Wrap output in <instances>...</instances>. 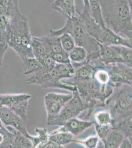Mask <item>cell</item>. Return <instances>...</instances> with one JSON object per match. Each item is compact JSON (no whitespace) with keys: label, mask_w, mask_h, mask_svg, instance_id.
<instances>
[{"label":"cell","mask_w":132,"mask_h":148,"mask_svg":"<svg viewBox=\"0 0 132 148\" xmlns=\"http://www.w3.org/2000/svg\"><path fill=\"white\" fill-rule=\"evenodd\" d=\"M100 3L105 23L108 28L117 35L121 34L126 37L132 32L129 3L126 1H102Z\"/></svg>","instance_id":"obj_1"},{"label":"cell","mask_w":132,"mask_h":148,"mask_svg":"<svg viewBox=\"0 0 132 148\" xmlns=\"http://www.w3.org/2000/svg\"><path fill=\"white\" fill-rule=\"evenodd\" d=\"M32 38L28 19L18 12L8 27V47L15 51L20 57H34L32 51Z\"/></svg>","instance_id":"obj_2"},{"label":"cell","mask_w":132,"mask_h":148,"mask_svg":"<svg viewBox=\"0 0 132 148\" xmlns=\"http://www.w3.org/2000/svg\"><path fill=\"white\" fill-rule=\"evenodd\" d=\"M62 79L63 77L55 66L52 70L47 72L36 73L26 79V83L29 84L39 85L44 88H59L74 92L77 90L75 86L70 83L61 82Z\"/></svg>","instance_id":"obj_3"},{"label":"cell","mask_w":132,"mask_h":148,"mask_svg":"<svg viewBox=\"0 0 132 148\" xmlns=\"http://www.w3.org/2000/svg\"><path fill=\"white\" fill-rule=\"evenodd\" d=\"M32 96L25 94H0V104L5 106L20 116L25 123L27 112Z\"/></svg>","instance_id":"obj_4"},{"label":"cell","mask_w":132,"mask_h":148,"mask_svg":"<svg viewBox=\"0 0 132 148\" xmlns=\"http://www.w3.org/2000/svg\"><path fill=\"white\" fill-rule=\"evenodd\" d=\"M82 102L79 95L75 92L74 96L63 107L58 116L47 121L49 126L60 125L72 118H74L82 110Z\"/></svg>","instance_id":"obj_5"},{"label":"cell","mask_w":132,"mask_h":148,"mask_svg":"<svg viewBox=\"0 0 132 148\" xmlns=\"http://www.w3.org/2000/svg\"><path fill=\"white\" fill-rule=\"evenodd\" d=\"M0 120L4 127L10 126L19 131L25 136L28 137L26 123L20 116L5 106L0 104Z\"/></svg>","instance_id":"obj_6"},{"label":"cell","mask_w":132,"mask_h":148,"mask_svg":"<svg viewBox=\"0 0 132 148\" xmlns=\"http://www.w3.org/2000/svg\"><path fill=\"white\" fill-rule=\"evenodd\" d=\"M32 47L34 56L37 59L50 56V47L44 36L33 37Z\"/></svg>","instance_id":"obj_7"},{"label":"cell","mask_w":132,"mask_h":148,"mask_svg":"<svg viewBox=\"0 0 132 148\" xmlns=\"http://www.w3.org/2000/svg\"><path fill=\"white\" fill-rule=\"evenodd\" d=\"M91 124L92 123L84 122L75 118H72L66 121L60 128L55 131L67 132L71 133L72 135H77L81 133L86 128L90 126Z\"/></svg>","instance_id":"obj_8"},{"label":"cell","mask_w":132,"mask_h":148,"mask_svg":"<svg viewBox=\"0 0 132 148\" xmlns=\"http://www.w3.org/2000/svg\"><path fill=\"white\" fill-rule=\"evenodd\" d=\"M52 9L60 12L68 18L76 16L77 12L75 1L72 0H57L52 3Z\"/></svg>","instance_id":"obj_9"},{"label":"cell","mask_w":132,"mask_h":148,"mask_svg":"<svg viewBox=\"0 0 132 148\" xmlns=\"http://www.w3.org/2000/svg\"><path fill=\"white\" fill-rule=\"evenodd\" d=\"M12 19L5 15L0 16V54L2 57H3L8 47L7 42V29Z\"/></svg>","instance_id":"obj_10"},{"label":"cell","mask_w":132,"mask_h":148,"mask_svg":"<svg viewBox=\"0 0 132 148\" xmlns=\"http://www.w3.org/2000/svg\"><path fill=\"white\" fill-rule=\"evenodd\" d=\"M101 56L105 63L124 62L117 51L112 46L100 44Z\"/></svg>","instance_id":"obj_11"},{"label":"cell","mask_w":132,"mask_h":148,"mask_svg":"<svg viewBox=\"0 0 132 148\" xmlns=\"http://www.w3.org/2000/svg\"><path fill=\"white\" fill-rule=\"evenodd\" d=\"M20 12L17 0H0V16L5 15L14 19Z\"/></svg>","instance_id":"obj_12"},{"label":"cell","mask_w":132,"mask_h":148,"mask_svg":"<svg viewBox=\"0 0 132 148\" xmlns=\"http://www.w3.org/2000/svg\"><path fill=\"white\" fill-rule=\"evenodd\" d=\"M5 127L15 135L12 148H33V143L29 138L12 127L6 126Z\"/></svg>","instance_id":"obj_13"},{"label":"cell","mask_w":132,"mask_h":148,"mask_svg":"<svg viewBox=\"0 0 132 148\" xmlns=\"http://www.w3.org/2000/svg\"><path fill=\"white\" fill-rule=\"evenodd\" d=\"M88 2L89 12L91 17L102 28H106L100 2L97 1H89Z\"/></svg>","instance_id":"obj_14"},{"label":"cell","mask_w":132,"mask_h":148,"mask_svg":"<svg viewBox=\"0 0 132 148\" xmlns=\"http://www.w3.org/2000/svg\"><path fill=\"white\" fill-rule=\"evenodd\" d=\"M20 58L23 63L24 73L26 75L36 73L42 68L40 61L35 57H22Z\"/></svg>","instance_id":"obj_15"},{"label":"cell","mask_w":132,"mask_h":148,"mask_svg":"<svg viewBox=\"0 0 132 148\" xmlns=\"http://www.w3.org/2000/svg\"><path fill=\"white\" fill-rule=\"evenodd\" d=\"M36 132L37 133V136H34L29 134L28 138L32 141L33 145V148H36L37 147L44 145L45 143L49 141V135L48 130L47 128H36Z\"/></svg>","instance_id":"obj_16"},{"label":"cell","mask_w":132,"mask_h":148,"mask_svg":"<svg viewBox=\"0 0 132 148\" xmlns=\"http://www.w3.org/2000/svg\"><path fill=\"white\" fill-rule=\"evenodd\" d=\"M50 141L57 145L63 146L67 145L72 142L75 141L72 139V135L67 132H58L53 131L49 135Z\"/></svg>","instance_id":"obj_17"},{"label":"cell","mask_w":132,"mask_h":148,"mask_svg":"<svg viewBox=\"0 0 132 148\" xmlns=\"http://www.w3.org/2000/svg\"><path fill=\"white\" fill-rule=\"evenodd\" d=\"M44 100L47 116V121L51 120L58 116L64 105L53 100L45 99H44Z\"/></svg>","instance_id":"obj_18"},{"label":"cell","mask_w":132,"mask_h":148,"mask_svg":"<svg viewBox=\"0 0 132 148\" xmlns=\"http://www.w3.org/2000/svg\"><path fill=\"white\" fill-rule=\"evenodd\" d=\"M70 62L74 64H79L85 60L87 57V51L83 47L75 46L68 53Z\"/></svg>","instance_id":"obj_19"},{"label":"cell","mask_w":132,"mask_h":148,"mask_svg":"<svg viewBox=\"0 0 132 148\" xmlns=\"http://www.w3.org/2000/svg\"><path fill=\"white\" fill-rule=\"evenodd\" d=\"M14 136L5 127H0V148H12Z\"/></svg>","instance_id":"obj_20"},{"label":"cell","mask_w":132,"mask_h":148,"mask_svg":"<svg viewBox=\"0 0 132 148\" xmlns=\"http://www.w3.org/2000/svg\"><path fill=\"white\" fill-rule=\"evenodd\" d=\"M44 37L50 47L51 54L65 52L62 48L59 37L50 34Z\"/></svg>","instance_id":"obj_21"},{"label":"cell","mask_w":132,"mask_h":148,"mask_svg":"<svg viewBox=\"0 0 132 148\" xmlns=\"http://www.w3.org/2000/svg\"><path fill=\"white\" fill-rule=\"evenodd\" d=\"M126 63L132 66V49L122 46H112Z\"/></svg>","instance_id":"obj_22"},{"label":"cell","mask_w":132,"mask_h":148,"mask_svg":"<svg viewBox=\"0 0 132 148\" xmlns=\"http://www.w3.org/2000/svg\"><path fill=\"white\" fill-rule=\"evenodd\" d=\"M72 97V95L70 94H64L56 92H49L45 95L44 99L56 101L64 106Z\"/></svg>","instance_id":"obj_23"},{"label":"cell","mask_w":132,"mask_h":148,"mask_svg":"<svg viewBox=\"0 0 132 148\" xmlns=\"http://www.w3.org/2000/svg\"><path fill=\"white\" fill-rule=\"evenodd\" d=\"M59 37L62 48L68 53L75 47V40L70 34H63Z\"/></svg>","instance_id":"obj_24"},{"label":"cell","mask_w":132,"mask_h":148,"mask_svg":"<svg viewBox=\"0 0 132 148\" xmlns=\"http://www.w3.org/2000/svg\"><path fill=\"white\" fill-rule=\"evenodd\" d=\"M50 57L57 63L68 64L70 63L68 53L66 52L51 54L50 55Z\"/></svg>","instance_id":"obj_25"},{"label":"cell","mask_w":132,"mask_h":148,"mask_svg":"<svg viewBox=\"0 0 132 148\" xmlns=\"http://www.w3.org/2000/svg\"><path fill=\"white\" fill-rule=\"evenodd\" d=\"M122 136L119 133H114L111 135L106 143L105 148H116L118 144L122 141Z\"/></svg>","instance_id":"obj_26"},{"label":"cell","mask_w":132,"mask_h":148,"mask_svg":"<svg viewBox=\"0 0 132 148\" xmlns=\"http://www.w3.org/2000/svg\"><path fill=\"white\" fill-rule=\"evenodd\" d=\"M97 81L102 84H105L109 80V76L107 72L104 70H100L96 74Z\"/></svg>","instance_id":"obj_27"},{"label":"cell","mask_w":132,"mask_h":148,"mask_svg":"<svg viewBox=\"0 0 132 148\" xmlns=\"http://www.w3.org/2000/svg\"><path fill=\"white\" fill-rule=\"evenodd\" d=\"M64 148L63 147L60 145H57L56 144L50 141V140L45 143L44 145H41L36 148Z\"/></svg>","instance_id":"obj_28"},{"label":"cell","mask_w":132,"mask_h":148,"mask_svg":"<svg viewBox=\"0 0 132 148\" xmlns=\"http://www.w3.org/2000/svg\"><path fill=\"white\" fill-rule=\"evenodd\" d=\"M98 138L97 137H92L89 138L85 142V146L87 148H94L97 145Z\"/></svg>","instance_id":"obj_29"},{"label":"cell","mask_w":132,"mask_h":148,"mask_svg":"<svg viewBox=\"0 0 132 148\" xmlns=\"http://www.w3.org/2000/svg\"><path fill=\"white\" fill-rule=\"evenodd\" d=\"M121 148H132L130 143L127 140H124L121 146Z\"/></svg>","instance_id":"obj_30"},{"label":"cell","mask_w":132,"mask_h":148,"mask_svg":"<svg viewBox=\"0 0 132 148\" xmlns=\"http://www.w3.org/2000/svg\"><path fill=\"white\" fill-rule=\"evenodd\" d=\"M126 39L129 41L130 49H132V32L129 33L126 36Z\"/></svg>","instance_id":"obj_31"},{"label":"cell","mask_w":132,"mask_h":148,"mask_svg":"<svg viewBox=\"0 0 132 148\" xmlns=\"http://www.w3.org/2000/svg\"><path fill=\"white\" fill-rule=\"evenodd\" d=\"M3 57H2L1 54H0V67L1 66L2 64V62H3Z\"/></svg>","instance_id":"obj_32"},{"label":"cell","mask_w":132,"mask_h":148,"mask_svg":"<svg viewBox=\"0 0 132 148\" xmlns=\"http://www.w3.org/2000/svg\"><path fill=\"white\" fill-rule=\"evenodd\" d=\"M4 126H3V125L2 124V122L1 121V120H0V127H3Z\"/></svg>","instance_id":"obj_33"}]
</instances>
